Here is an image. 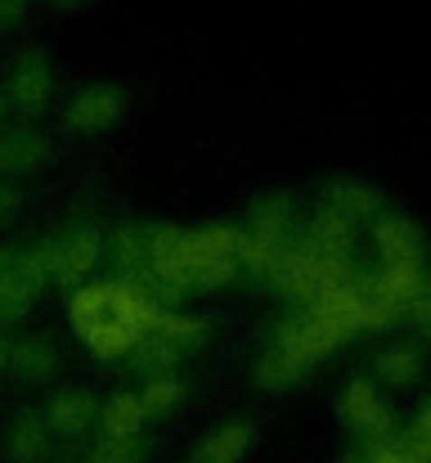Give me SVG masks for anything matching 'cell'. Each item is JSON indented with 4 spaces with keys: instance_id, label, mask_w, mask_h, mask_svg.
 Here are the masks:
<instances>
[{
    "instance_id": "obj_13",
    "label": "cell",
    "mask_w": 431,
    "mask_h": 463,
    "mask_svg": "<svg viewBox=\"0 0 431 463\" xmlns=\"http://www.w3.org/2000/svg\"><path fill=\"white\" fill-rule=\"evenodd\" d=\"M252 437H257L252 423H220L193 446L189 463H243V455L252 450Z\"/></svg>"
},
{
    "instance_id": "obj_11",
    "label": "cell",
    "mask_w": 431,
    "mask_h": 463,
    "mask_svg": "<svg viewBox=\"0 0 431 463\" xmlns=\"http://www.w3.org/2000/svg\"><path fill=\"white\" fill-rule=\"evenodd\" d=\"M373 248H378L382 266H423V239H418L409 216L378 212L373 216Z\"/></svg>"
},
{
    "instance_id": "obj_24",
    "label": "cell",
    "mask_w": 431,
    "mask_h": 463,
    "mask_svg": "<svg viewBox=\"0 0 431 463\" xmlns=\"http://www.w3.org/2000/svg\"><path fill=\"white\" fill-rule=\"evenodd\" d=\"M360 463H414V459H409V450L400 441H382V446L369 450V459H360Z\"/></svg>"
},
{
    "instance_id": "obj_18",
    "label": "cell",
    "mask_w": 431,
    "mask_h": 463,
    "mask_svg": "<svg viewBox=\"0 0 431 463\" xmlns=\"http://www.w3.org/2000/svg\"><path fill=\"white\" fill-rule=\"evenodd\" d=\"M144 428V410H140V396H113L108 405H104V437H117V441H131V437H140Z\"/></svg>"
},
{
    "instance_id": "obj_1",
    "label": "cell",
    "mask_w": 431,
    "mask_h": 463,
    "mask_svg": "<svg viewBox=\"0 0 431 463\" xmlns=\"http://www.w3.org/2000/svg\"><path fill=\"white\" fill-rule=\"evenodd\" d=\"M355 333H373V315H369L364 284L346 279V284H333L319 298H310L301 315L275 333L270 351L257 364V383L270 392L301 383L323 355H333Z\"/></svg>"
},
{
    "instance_id": "obj_2",
    "label": "cell",
    "mask_w": 431,
    "mask_h": 463,
    "mask_svg": "<svg viewBox=\"0 0 431 463\" xmlns=\"http://www.w3.org/2000/svg\"><path fill=\"white\" fill-rule=\"evenodd\" d=\"M239 230L234 225H148L144 234L140 288H162L171 298H189L198 288H220L239 275Z\"/></svg>"
},
{
    "instance_id": "obj_15",
    "label": "cell",
    "mask_w": 431,
    "mask_h": 463,
    "mask_svg": "<svg viewBox=\"0 0 431 463\" xmlns=\"http://www.w3.org/2000/svg\"><path fill=\"white\" fill-rule=\"evenodd\" d=\"M95 414H99V405H95V396L90 392H59L50 405H45V428L50 432H63V437H77V432H86L90 423H95Z\"/></svg>"
},
{
    "instance_id": "obj_3",
    "label": "cell",
    "mask_w": 431,
    "mask_h": 463,
    "mask_svg": "<svg viewBox=\"0 0 431 463\" xmlns=\"http://www.w3.org/2000/svg\"><path fill=\"white\" fill-rule=\"evenodd\" d=\"M68 319H72L77 337L99 360H122V355L140 351V342L157 319V307L140 284L104 279V284H86L68 298Z\"/></svg>"
},
{
    "instance_id": "obj_25",
    "label": "cell",
    "mask_w": 431,
    "mask_h": 463,
    "mask_svg": "<svg viewBox=\"0 0 431 463\" xmlns=\"http://www.w3.org/2000/svg\"><path fill=\"white\" fill-rule=\"evenodd\" d=\"M27 9H32V0H0V32L18 27L27 18Z\"/></svg>"
},
{
    "instance_id": "obj_22",
    "label": "cell",
    "mask_w": 431,
    "mask_h": 463,
    "mask_svg": "<svg viewBox=\"0 0 431 463\" xmlns=\"http://www.w3.org/2000/svg\"><path fill=\"white\" fill-rule=\"evenodd\" d=\"M400 446L409 450V459L414 463H431V401L418 410V419H414V428L405 432Z\"/></svg>"
},
{
    "instance_id": "obj_14",
    "label": "cell",
    "mask_w": 431,
    "mask_h": 463,
    "mask_svg": "<svg viewBox=\"0 0 431 463\" xmlns=\"http://www.w3.org/2000/svg\"><path fill=\"white\" fill-rule=\"evenodd\" d=\"M323 207L355 225V221H373V216L382 212V198H378L373 184H364V180H333V184L323 189Z\"/></svg>"
},
{
    "instance_id": "obj_10",
    "label": "cell",
    "mask_w": 431,
    "mask_h": 463,
    "mask_svg": "<svg viewBox=\"0 0 431 463\" xmlns=\"http://www.w3.org/2000/svg\"><path fill=\"white\" fill-rule=\"evenodd\" d=\"M342 419H346L369 446H382V441L396 437V419H391L382 392H378L369 378L346 383V392H342Z\"/></svg>"
},
{
    "instance_id": "obj_5",
    "label": "cell",
    "mask_w": 431,
    "mask_h": 463,
    "mask_svg": "<svg viewBox=\"0 0 431 463\" xmlns=\"http://www.w3.org/2000/svg\"><path fill=\"white\" fill-rule=\"evenodd\" d=\"M50 288V239L32 248H0V324H18Z\"/></svg>"
},
{
    "instance_id": "obj_12",
    "label": "cell",
    "mask_w": 431,
    "mask_h": 463,
    "mask_svg": "<svg viewBox=\"0 0 431 463\" xmlns=\"http://www.w3.org/2000/svg\"><path fill=\"white\" fill-rule=\"evenodd\" d=\"M45 157H50V140L36 127H5L0 131V180L27 175V171L45 166Z\"/></svg>"
},
{
    "instance_id": "obj_17",
    "label": "cell",
    "mask_w": 431,
    "mask_h": 463,
    "mask_svg": "<svg viewBox=\"0 0 431 463\" xmlns=\"http://www.w3.org/2000/svg\"><path fill=\"white\" fill-rule=\"evenodd\" d=\"M418 373H423V355L409 342H396L378 355V378L387 387H409V383H418Z\"/></svg>"
},
{
    "instance_id": "obj_27",
    "label": "cell",
    "mask_w": 431,
    "mask_h": 463,
    "mask_svg": "<svg viewBox=\"0 0 431 463\" xmlns=\"http://www.w3.org/2000/svg\"><path fill=\"white\" fill-rule=\"evenodd\" d=\"M54 14H72V9H86V5H95V0H45Z\"/></svg>"
},
{
    "instance_id": "obj_23",
    "label": "cell",
    "mask_w": 431,
    "mask_h": 463,
    "mask_svg": "<svg viewBox=\"0 0 431 463\" xmlns=\"http://www.w3.org/2000/svg\"><path fill=\"white\" fill-rule=\"evenodd\" d=\"M405 319H414V324H418V328L431 337V279L418 288V298L409 302V315H405Z\"/></svg>"
},
{
    "instance_id": "obj_26",
    "label": "cell",
    "mask_w": 431,
    "mask_h": 463,
    "mask_svg": "<svg viewBox=\"0 0 431 463\" xmlns=\"http://www.w3.org/2000/svg\"><path fill=\"white\" fill-rule=\"evenodd\" d=\"M14 207H18V189H14L9 180H0V225L14 216Z\"/></svg>"
},
{
    "instance_id": "obj_19",
    "label": "cell",
    "mask_w": 431,
    "mask_h": 463,
    "mask_svg": "<svg viewBox=\"0 0 431 463\" xmlns=\"http://www.w3.org/2000/svg\"><path fill=\"white\" fill-rule=\"evenodd\" d=\"M9 364L23 378H50L54 373V346L45 337H23V342L9 346Z\"/></svg>"
},
{
    "instance_id": "obj_9",
    "label": "cell",
    "mask_w": 431,
    "mask_h": 463,
    "mask_svg": "<svg viewBox=\"0 0 431 463\" xmlns=\"http://www.w3.org/2000/svg\"><path fill=\"white\" fill-rule=\"evenodd\" d=\"M122 118H126V95L117 86H108V81H90L68 99L63 127L77 131V136H99V131L117 127Z\"/></svg>"
},
{
    "instance_id": "obj_29",
    "label": "cell",
    "mask_w": 431,
    "mask_h": 463,
    "mask_svg": "<svg viewBox=\"0 0 431 463\" xmlns=\"http://www.w3.org/2000/svg\"><path fill=\"white\" fill-rule=\"evenodd\" d=\"M0 369H9V342L0 337Z\"/></svg>"
},
{
    "instance_id": "obj_21",
    "label": "cell",
    "mask_w": 431,
    "mask_h": 463,
    "mask_svg": "<svg viewBox=\"0 0 431 463\" xmlns=\"http://www.w3.org/2000/svg\"><path fill=\"white\" fill-rule=\"evenodd\" d=\"M86 463H144V446H140V437H131V441L99 437L95 450L86 455Z\"/></svg>"
},
{
    "instance_id": "obj_6",
    "label": "cell",
    "mask_w": 431,
    "mask_h": 463,
    "mask_svg": "<svg viewBox=\"0 0 431 463\" xmlns=\"http://www.w3.org/2000/svg\"><path fill=\"white\" fill-rule=\"evenodd\" d=\"M5 99H9V109L14 113H23V118H36L45 104H50V95H54V63H50V54L45 50H18L14 59H9V68H5Z\"/></svg>"
},
{
    "instance_id": "obj_7",
    "label": "cell",
    "mask_w": 431,
    "mask_h": 463,
    "mask_svg": "<svg viewBox=\"0 0 431 463\" xmlns=\"http://www.w3.org/2000/svg\"><path fill=\"white\" fill-rule=\"evenodd\" d=\"M202 337H207V324H202V319L157 310L148 337L140 342V360H144L140 369H148V373H171V364H180V355L193 351Z\"/></svg>"
},
{
    "instance_id": "obj_4",
    "label": "cell",
    "mask_w": 431,
    "mask_h": 463,
    "mask_svg": "<svg viewBox=\"0 0 431 463\" xmlns=\"http://www.w3.org/2000/svg\"><path fill=\"white\" fill-rule=\"evenodd\" d=\"M292 221H296V203L287 194H266L261 203H252L248 230H239V266L270 279L284 248L292 243Z\"/></svg>"
},
{
    "instance_id": "obj_28",
    "label": "cell",
    "mask_w": 431,
    "mask_h": 463,
    "mask_svg": "<svg viewBox=\"0 0 431 463\" xmlns=\"http://www.w3.org/2000/svg\"><path fill=\"white\" fill-rule=\"evenodd\" d=\"M9 127V99H5V90H0V131Z\"/></svg>"
},
{
    "instance_id": "obj_8",
    "label": "cell",
    "mask_w": 431,
    "mask_h": 463,
    "mask_svg": "<svg viewBox=\"0 0 431 463\" xmlns=\"http://www.w3.org/2000/svg\"><path fill=\"white\" fill-rule=\"evenodd\" d=\"M99 257H104V239L95 225H72L63 234H50V284L77 288Z\"/></svg>"
},
{
    "instance_id": "obj_16",
    "label": "cell",
    "mask_w": 431,
    "mask_h": 463,
    "mask_svg": "<svg viewBox=\"0 0 431 463\" xmlns=\"http://www.w3.org/2000/svg\"><path fill=\"white\" fill-rule=\"evenodd\" d=\"M50 450V428L41 414H18L9 428V459L14 463H41Z\"/></svg>"
},
{
    "instance_id": "obj_20",
    "label": "cell",
    "mask_w": 431,
    "mask_h": 463,
    "mask_svg": "<svg viewBox=\"0 0 431 463\" xmlns=\"http://www.w3.org/2000/svg\"><path fill=\"white\" fill-rule=\"evenodd\" d=\"M180 401H184V383H180L175 373H153L140 392L144 419H148V414H166V410H175Z\"/></svg>"
}]
</instances>
